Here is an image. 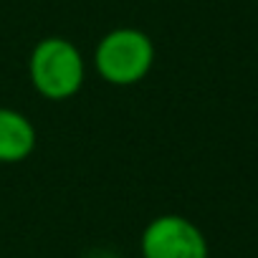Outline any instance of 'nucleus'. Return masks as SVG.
Wrapping results in <instances>:
<instances>
[{
  "instance_id": "obj_1",
  "label": "nucleus",
  "mask_w": 258,
  "mask_h": 258,
  "mask_svg": "<svg viewBox=\"0 0 258 258\" xmlns=\"http://www.w3.org/2000/svg\"><path fill=\"white\" fill-rule=\"evenodd\" d=\"M86 79V61L79 46L63 36L41 38L28 56V81L48 101L76 96Z\"/></svg>"
},
{
  "instance_id": "obj_2",
  "label": "nucleus",
  "mask_w": 258,
  "mask_h": 258,
  "mask_svg": "<svg viewBox=\"0 0 258 258\" xmlns=\"http://www.w3.org/2000/svg\"><path fill=\"white\" fill-rule=\"evenodd\" d=\"M155 66L152 38L132 26L104 33L94 48V69L109 86H135L147 79Z\"/></svg>"
},
{
  "instance_id": "obj_3",
  "label": "nucleus",
  "mask_w": 258,
  "mask_h": 258,
  "mask_svg": "<svg viewBox=\"0 0 258 258\" xmlns=\"http://www.w3.org/2000/svg\"><path fill=\"white\" fill-rule=\"evenodd\" d=\"M140 253L142 258H210V245L190 218L165 213L145 225Z\"/></svg>"
},
{
  "instance_id": "obj_4",
  "label": "nucleus",
  "mask_w": 258,
  "mask_h": 258,
  "mask_svg": "<svg viewBox=\"0 0 258 258\" xmlns=\"http://www.w3.org/2000/svg\"><path fill=\"white\" fill-rule=\"evenodd\" d=\"M38 135L33 121L11 106H0V165H18L33 155Z\"/></svg>"
},
{
  "instance_id": "obj_5",
  "label": "nucleus",
  "mask_w": 258,
  "mask_h": 258,
  "mask_svg": "<svg viewBox=\"0 0 258 258\" xmlns=\"http://www.w3.org/2000/svg\"><path fill=\"white\" fill-rule=\"evenodd\" d=\"M89 258H119V255H114L111 250H94Z\"/></svg>"
}]
</instances>
